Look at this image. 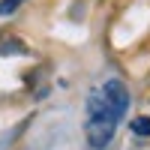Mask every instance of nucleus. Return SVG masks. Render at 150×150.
<instances>
[{
    "instance_id": "nucleus-4",
    "label": "nucleus",
    "mask_w": 150,
    "mask_h": 150,
    "mask_svg": "<svg viewBox=\"0 0 150 150\" xmlns=\"http://www.w3.org/2000/svg\"><path fill=\"white\" fill-rule=\"evenodd\" d=\"M24 0H0V15H12Z\"/></svg>"
},
{
    "instance_id": "nucleus-3",
    "label": "nucleus",
    "mask_w": 150,
    "mask_h": 150,
    "mask_svg": "<svg viewBox=\"0 0 150 150\" xmlns=\"http://www.w3.org/2000/svg\"><path fill=\"white\" fill-rule=\"evenodd\" d=\"M129 129H132L135 135H141V138H147V135H150V117H135V120L129 123Z\"/></svg>"
},
{
    "instance_id": "nucleus-1",
    "label": "nucleus",
    "mask_w": 150,
    "mask_h": 150,
    "mask_svg": "<svg viewBox=\"0 0 150 150\" xmlns=\"http://www.w3.org/2000/svg\"><path fill=\"white\" fill-rule=\"evenodd\" d=\"M117 123H120V117L108 108V102L102 99V93H99V87L90 90V96H87V123H84L90 147H96V150L108 147V141L114 138Z\"/></svg>"
},
{
    "instance_id": "nucleus-2",
    "label": "nucleus",
    "mask_w": 150,
    "mask_h": 150,
    "mask_svg": "<svg viewBox=\"0 0 150 150\" xmlns=\"http://www.w3.org/2000/svg\"><path fill=\"white\" fill-rule=\"evenodd\" d=\"M99 93H102V99L108 102V108L114 111L117 117H123L129 111V87L123 84L120 78H108L102 87H99Z\"/></svg>"
}]
</instances>
